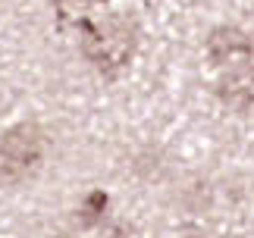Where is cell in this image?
Returning <instances> with one entry per match:
<instances>
[{"mask_svg": "<svg viewBox=\"0 0 254 238\" xmlns=\"http://www.w3.org/2000/svg\"><path fill=\"white\" fill-rule=\"evenodd\" d=\"M138 44V28L132 19L107 16L101 22H82V54L104 75H116L129 66Z\"/></svg>", "mask_w": 254, "mask_h": 238, "instance_id": "cell-1", "label": "cell"}, {"mask_svg": "<svg viewBox=\"0 0 254 238\" xmlns=\"http://www.w3.org/2000/svg\"><path fill=\"white\" fill-rule=\"evenodd\" d=\"M44 163V132L35 122H19L0 138V176L9 182L32 178Z\"/></svg>", "mask_w": 254, "mask_h": 238, "instance_id": "cell-2", "label": "cell"}, {"mask_svg": "<svg viewBox=\"0 0 254 238\" xmlns=\"http://www.w3.org/2000/svg\"><path fill=\"white\" fill-rule=\"evenodd\" d=\"M207 57H210V63H217V66L242 69L254 60V44L242 28L220 25V28H213L210 38H207Z\"/></svg>", "mask_w": 254, "mask_h": 238, "instance_id": "cell-3", "label": "cell"}, {"mask_svg": "<svg viewBox=\"0 0 254 238\" xmlns=\"http://www.w3.org/2000/svg\"><path fill=\"white\" fill-rule=\"evenodd\" d=\"M220 97L232 107H251L254 104V72L248 66H242L239 72L220 82Z\"/></svg>", "mask_w": 254, "mask_h": 238, "instance_id": "cell-4", "label": "cell"}, {"mask_svg": "<svg viewBox=\"0 0 254 238\" xmlns=\"http://www.w3.org/2000/svg\"><path fill=\"white\" fill-rule=\"evenodd\" d=\"M104 210H107V194L104 191H91L85 197L82 210L75 213V220H79V226H94V223H101Z\"/></svg>", "mask_w": 254, "mask_h": 238, "instance_id": "cell-5", "label": "cell"}, {"mask_svg": "<svg viewBox=\"0 0 254 238\" xmlns=\"http://www.w3.org/2000/svg\"><path fill=\"white\" fill-rule=\"evenodd\" d=\"M91 3H94V0H54L60 22H69V19H85V13L91 9Z\"/></svg>", "mask_w": 254, "mask_h": 238, "instance_id": "cell-6", "label": "cell"}, {"mask_svg": "<svg viewBox=\"0 0 254 238\" xmlns=\"http://www.w3.org/2000/svg\"><path fill=\"white\" fill-rule=\"evenodd\" d=\"M104 238H129V229L120 226V223H113V226H107V229H104Z\"/></svg>", "mask_w": 254, "mask_h": 238, "instance_id": "cell-7", "label": "cell"}, {"mask_svg": "<svg viewBox=\"0 0 254 238\" xmlns=\"http://www.w3.org/2000/svg\"><path fill=\"white\" fill-rule=\"evenodd\" d=\"M185 238H204V235H185Z\"/></svg>", "mask_w": 254, "mask_h": 238, "instance_id": "cell-8", "label": "cell"}]
</instances>
